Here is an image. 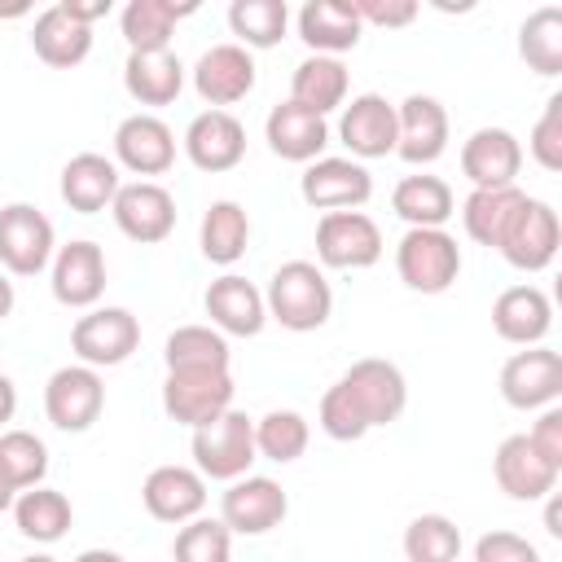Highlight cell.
Listing matches in <instances>:
<instances>
[{"label":"cell","mask_w":562,"mask_h":562,"mask_svg":"<svg viewBox=\"0 0 562 562\" xmlns=\"http://www.w3.org/2000/svg\"><path fill=\"white\" fill-rule=\"evenodd\" d=\"M408 404V382L400 364L364 356L321 395V430L338 443H356L378 426H391Z\"/></svg>","instance_id":"6da1fadb"},{"label":"cell","mask_w":562,"mask_h":562,"mask_svg":"<svg viewBox=\"0 0 562 562\" xmlns=\"http://www.w3.org/2000/svg\"><path fill=\"white\" fill-rule=\"evenodd\" d=\"M263 307L268 316L290 329V334H312L329 321L334 312V290H329V277L321 272V263L312 259H290L281 263L272 277H268V290H263Z\"/></svg>","instance_id":"7a4b0ae2"},{"label":"cell","mask_w":562,"mask_h":562,"mask_svg":"<svg viewBox=\"0 0 562 562\" xmlns=\"http://www.w3.org/2000/svg\"><path fill=\"white\" fill-rule=\"evenodd\" d=\"M193 465L202 479H215V483H233L241 474H250L255 465V417L228 408L211 422H202L193 430Z\"/></svg>","instance_id":"3957f363"},{"label":"cell","mask_w":562,"mask_h":562,"mask_svg":"<svg viewBox=\"0 0 562 562\" xmlns=\"http://www.w3.org/2000/svg\"><path fill=\"white\" fill-rule=\"evenodd\" d=\"M395 272L417 294H443L461 277V246L448 228H408L395 246Z\"/></svg>","instance_id":"277c9868"},{"label":"cell","mask_w":562,"mask_h":562,"mask_svg":"<svg viewBox=\"0 0 562 562\" xmlns=\"http://www.w3.org/2000/svg\"><path fill=\"white\" fill-rule=\"evenodd\" d=\"M53 220L31 202L0 206V268L13 277H35L53 263Z\"/></svg>","instance_id":"5b68a950"},{"label":"cell","mask_w":562,"mask_h":562,"mask_svg":"<svg viewBox=\"0 0 562 562\" xmlns=\"http://www.w3.org/2000/svg\"><path fill=\"white\" fill-rule=\"evenodd\" d=\"M140 347V321L127 307H88L70 329V351L88 369H114Z\"/></svg>","instance_id":"8992f818"},{"label":"cell","mask_w":562,"mask_h":562,"mask_svg":"<svg viewBox=\"0 0 562 562\" xmlns=\"http://www.w3.org/2000/svg\"><path fill=\"white\" fill-rule=\"evenodd\" d=\"M233 373L228 369H176L162 382V413L180 426H202L233 408Z\"/></svg>","instance_id":"52a82bcc"},{"label":"cell","mask_w":562,"mask_h":562,"mask_svg":"<svg viewBox=\"0 0 562 562\" xmlns=\"http://www.w3.org/2000/svg\"><path fill=\"white\" fill-rule=\"evenodd\" d=\"M558 246H562L558 211H553L549 202H540V198H522V206L514 211L509 228H505L501 241H496V250L505 255V263L518 268V272H540V268H549L553 255H558Z\"/></svg>","instance_id":"ba28073f"},{"label":"cell","mask_w":562,"mask_h":562,"mask_svg":"<svg viewBox=\"0 0 562 562\" xmlns=\"http://www.w3.org/2000/svg\"><path fill=\"white\" fill-rule=\"evenodd\" d=\"M316 259L338 272L373 268L382 259V228L364 211H325L316 224Z\"/></svg>","instance_id":"9c48e42d"},{"label":"cell","mask_w":562,"mask_h":562,"mask_svg":"<svg viewBox=\"0 0 562 562\" xmlns=\"http://www.w3.org/2000/svg\"><path fill=\"white\" fill-rule=\"evenodd\" d=\"M285 514H290V496L268 474H241L220 496V522L233 536H263V531L281 527Z\"/></svg>","instance_id":"30bf717a"},{"label":"cell","mask_w":562,"mask_h":562,"mask_svg":"<svg viewBox=\"0 0 562 562\" xmlns=\"http://www.w3.org/2000/svg\"><path fill=\"white\" fill-rule=\"evenodd\" d=\"M105 408V382L97 369L88 364H61L48 382H44V413L57 430L79 435L88 430Z\"/></svg>","instance_id":"8fae6325"},{"label":"cell","mask_w":562,"mask_h":562,"mask_svg":"<svg viewBox=\"0 0 562 562\" xmlns=\"http://www.w3.org/2000/svg\"><path fill=\"white\" fill-rule=\"evenodd\" d=\"M110 215L123 237L154 246V241L171 237V228H176V198L158 180H132V184H119Z\"/></svg>","instance_id":"7c38bea8"},{"label":"cell","mask_w":562,"mask_h":562,"mask_svg":"<svg viewBox=\"0 0 562 562\" xmlns=\"http://www.w3.org/2000/svg\"><path fill=\"white\" fill-rule=\"evenodd\" d=\"M501 395L509 408H549L562 395V356L553 347H522L501 364Z\"/></svg>","instance_id":"4fadbf2b"},{"label":"cell","mask_w":562,"mask_h":562,"mask_svg":"<svg viewBox=\"0 0 562 562\" xmlns=\"http://www.w3.org/2000/svg\"><path fill=\"white\" fill-rule=\"evenodd\" d=\"M299 193L316 211H360L373 198V176L356 158H316L303 167Z\"/></svg>","instance_id":"5bb4252c"},{"label":"cell","mask_w":562,"mask_h":562,"mask_svg":"<svg viewBox=\"0 0 562 562\" xmlns=\"http://www.w3.org/2000/svg\"><path fill=\"white\" fill-rule=\"evenodd\" d=\"M114 162L132 176H162L176 162V132L158 114L136 110L114 127Z\"/></svg>","instance_id":"9a60e30c"},{"label":"cell","mask_w":562,"mask_h":562,"mask_svg":"<svg viewBox=\"0 0 562 562\" xmlns=\"http://www.w3.org/2000/svg\"><path fill=\"white\" fill-rule=\"evenodd\" d=\"M448 149V110L426 97L413 92L395 105V154L408 167H426Z\"/></svg>","instance_id":"2e32d148"},{"label":"cell","mask_w":562,"mask_h":562,"mask_svg":"<svg viewBox=\"0 0 562 562\" xmlns=\"http://www.w3.org/2000/svg\"><path fill=\"white\" fill-rule=\"evenodd\" d=\"M184 154L198 171H233L246 158V127L237 114L228 110H202L189 127H184Z\"/></svg>","instance_id":"e0dca14e"},{"label":"cell","mask_w":562,"mask_h":562,"mask_svg":"<svg viewBox=\"0 0 562 562\" xmlns=\"http://www.w3.org/2000/svg\"><path fill=\"white\" fill-rule=\"evenodd\" d=\"M558 465H549L527 435H505L492 457V479L509 501H544L558 487Z\"/></svg>","instance_id":"ac0fdd59"},{"label":"cell","mask_w":562,"mask_h":562,"mask_svg":"<svg viewBox=\"0 0 562 562\" xmlns=\"http://www.w3.org/2000/svg\"><path fill=\"white\" fill-rule=\"evenodd\" d=\"M193 88L211 110H224L255 88V57L241 44H211L193 66Z\"/></svg>","instance_id":"d6986e66"},{"label":"cell","mask_w":562,"mask_h":562,"mask_svg":"<svg viewBox=\"0 0 562 562\" xmlns=\"http://www.w3.org/2000/svg\"><path fill=\"white\" fill-rule=\"evenodd\" d=\"M105 294V250L88 237L57 246L53 255V299L61 307H97Z\"/></svg>","instance_id":"ffe728a7"},{"label":"cell","mask_w":562,"mask_h":562,"mask_svg":"<svg viewBox=\"0 0 562 562\" xmlns=\"http://www.w3.org/2000/svg\"><path fill=\"white\" fill-rule=\"evenodd\" d=\"M338 136L351 158H386L395 154V105L382 92H360L342 105Z\"/></svg>","instance_id":"44dd1931"},{"label":"cell","mask_w":562,"mask_h":562,"mask_svg":"<svg viewBox=\"0 0 562 562\" xmlns=\"http://www.w3.org/2000/svg\"><path fill=\"white\" fill-rule=\"evenodd\" d=\"M518 167H522V145L509 127H479L461 140V171L474 189L514 184Z\"/></svg>","instance_id":"7402d4cb"},{"label":"cell","mask_w":562,"mask_h":562,"mask_svg":"<svg viewBox=\"0 0 562 562\" xmlns=\"http://www.w3.org/2000/svg\"><path fill=\"white\" fill-rule=\"evenodd\" d=\"M140 501L158 522H189L206 509V479L189 465H158L140 483Z\"/></svg>","instance_id":"603a6c76"},{"label":"cell","mask_w":562,"mask_h":562,"mask_svg":"<svg viewBox=\"0 0 562 562\" xmlns=\"http://www.w3.org/2000/svg\"><path fill=\"white\" fill-rule=\"evenodd\" d=\"M202 307L211 316V325L220 334H237V338H255L268 321V307H263V290H255L246 277L237 272H224L206 285L202 294Z\"/></svg>","instance_id":"cb8c5ba5"},{"label":"cell","mask_w":562,"mask_h":562,"mask_svg":"<svg viewBox=\"0 0 562 562\" xmlns=\"http://www.w3.org/2000/svg\"><path fill=\"white\" fill-rule=\"evenodd\" d=\"M492 329L514 347H540V338L553 329V303L540 285H509L492 303Z\"/></svg>","instance_id":"d4e9b609"},{"label":"cell","mask_w":562,"mask_h":562,"mask_svg":"<svg viewBox=\"0 0 562 562\" xmlns=\"http://www.w3.org/2000/svg\"><path fill=\"white\" fill-rule=\"evenodd\" d=\"M263 136H268V149L285 162H316L321 149L329 145V123L294 101H281L268 110L263 119Z\"/></svg>","instance_id":"484cf974"},{"label":"cell","mask_w":562,"mask_h":562,"mask_svg":"<svg viewBox=\"0 0 562 562\" xmlns=\"http://www.w3.org/2000/svg\"><path fill=\"white\" fill-rule=\"evenodd\" d=\"M360 35H364V22L351 9V0H307L299 9V40L321 57H338L356 48Z\"/></svg>","instance_id":"4316f807"},{"label":"cell","mask_w":562,"mask_h":562,"mask_svg":"<svg viewBox=\"0 0 562 562\" xmlns=\"http://www.w3.org/2000/svg\"><path fill=\"white\" fill-rule=\"evenodd\" d=\"M119 184H123V180H119V162L105 158V154H92V149L75 154V158L61 167V202H66L70 211H79V215L105 211V206L114 202Z\"/></svg>","instance_id":"83f0119b"},{"label":"cell","mask_w":562,"mask_h":562,"mask_svg":"<svg viewBox=\"0 0 562 562\" xmlns=\"http://www.w3.org/2000/svg\"><path fill=\"white\" fill-rule=\"evenodd\" d=\"M31 48H35V57H40L44 66L70 70V66H79V61L92 53V26L75 22L61 4H48V9L35 18V26H31Z\"/></svg>","instance_id":"f1b7e54d"},{"label":"cell","mask_w":562,"mask_h":562,"mask_svg":"<svg viewBox=\"0 0 562 562\" xmlns=\"http://www.w3.org/2000/svg\"><path fill=\"white\" fill-rule=\"evenodd\" d=\"M123 88L140 105H171L184 92V61L171 48L127 53V61H123Z\"/></svg>","instance_id":"f546056e"},{"label":"cell","mask_w":562,"mask_h":562,"mask_svg":"<svg viewBox=\"0 0 562 562\" xmlns=\"http://www.w3.org/2000/svg\"><path fill=\"white\" fill-rule=\"evenodd\" d=\"M290 101L312 110V114H321V119L329 110L347 105V66L338 57H321V53L303 57L294 66V75H290Z\"/></svg>","instance_id":"4dcf8cb0"},{"label":"cell","mask_w":562,"mask_h":562,"mask_svg":"<svg viewBox=\"0 0 562 562\" xmlns=\"http://www.w3.org/2000/svg\"><path fill=\"white\" fill-rule=\"evenodd\" d=\"M391 211L408 228H443L457 211V198H452L448 180H439V176H404L391 189Z\"/></svg>","instance_id":"1f68e13d"},{"label":"cell","mask_w":562,"mask_h":562,"mask_svg":"<svg viewBox=\"0 0 562 562\" xmlns=\"http://www.w3.org/2000/svg\"><path fill=\"white\" fill-rule=\"evenodd\" d=\"M198 4H171V0H127V9L119 13L123 40L132 53H158L171 44V31L180 18H189Z\"/></svg>","instance_id":"d6a6232c"},{"label":"cell","mask_w":562,"mask_h":562,"mask_svg":"<svg viewBox=\"0 0 562 562\" xmlns=\"http://www.w3.org/2000/svg\"><path fill=\"white\" fill-rule=\"evenodd\" d=\"M198 246L220 268L237 263L246 255V246H250V215H246V206L233 202V198L211 202L206 215H202V228H198Z\"/></svg>","instance_id":"836d02e7"},{"label":"cell","mask_w":562,"mask_h":562,"mask_svg":"<svg viewBox=\"0 0 562 562\" xmlns=\"http://www.w3.org/2000/svg\"><path fill=\"white\" fill-rule=\"evenodd\" d=\"M13 522H18V531H22L26 540H35V544H53V540H61V536L70 531L75 509H70L66 492L40 483V487L18 492V501H13Z\"/></svg>","instance_id":"e575fe53"},{"label":"cell","mask_w":562,"mask_h":562,"mask_svg":"<svg viewBox=\"0 0 562 562\" xmlns=\"http://www.w3.org/2000/svg\"><path fill=\"white\" fill-rule=\"evenodd\" d=\"M522 189L518 184H501V189H470V198L461 202V224H465V237L479 241V246H492L501 241V233L509 228L514 211L522 206Z\"/></svg>","instance_id":"d590c367"},{"label":"cell","mask_w":562,"mask_h":562,"mask_svg":"<svg viewBox=\"0 0 562 562\" xmlns=\"http://www.w3.org/2000/svg\"><path fill=\"white\" fill-rule=\"evenodd\" d=\"M228 360H233L228 338L215 325H180L162 342L167 373H176V369H228Z\"/></svg>","instance_id":"8d00e7d4"},{"label":"cell","mask_w":562,"mask_h":562,"mask_svg":"<svg viewBox=\"0 0 562 562\" xmlns=\"http://www.w3.org/2000/svg\"><path fill=\"white\" fill-rule=\"evenodd\" d=\"M518 57L536 70V75H562V9L544 4L536 13L522 18L518 26Z\"/></svg>","instance_id":"74e56055"},{"label":"cell","mask_w":562,"mask_h":562,"mask_svg":"<svg viewBox=\"0 0 562 562\" xmlns=\"http://www.w3.org/2000/svg\"><path fill=\"white\" fill-rule=\"evenodd\" d=\"M290 9L285 0H233L228 4V31L241 48H272L285 40Z\"/></svg>","instance_id":"f35d334b"},{"label":"cell","mask_w":562,"mask_h":562,"mask_svg":"<svg viewBox=\"0 0 562 562\" xmlns=\"http://www.w3.org/2000/svg\"><path fill=\"white\" fill-rule=\"evenodd\" d=\"M307 439H312L307 417L294 413V408H272V413H263L255 422V452L268 457V461H277V465L299 461L307 452Z\"/></svg>","instance_id":"ab89813d"},{"label":"cell","mask_w":562,"mask_h":562,"mask_svg":"<svg viewBox=\"0 0 562 562\" xmlns=\"http://www.w3.org/2000/svg\"><path fill=\"white\" fill-rule=\"evenodd\" d=\"M404 558L408 562H457L461 527L448 514H417L404 527Z\"/></svg>","instance_id":"60d3db41"},{"label":"cell","mask_w":562,"mask_h":562,"mask_svg":"<svg viewBox=\"0 0 562 562\" xmlns=\"http://www.w3.org/2000/svg\"><path fill=\"white\" fill-rule=\"evenodd\" d=\"M0 470L9 474V483L18 492L40 487L48 474V448L40 435L31 430H0Z\"/></svg>","instance_id":"b9f144b4"},{"label":"cell","mask_w":562,"mask_h":562,"mask_svg":"<svg viewBox=\"0 0 562 562\" xmlns=\"http://www.w3.org/2000/svg\"><path fill=\"white\" fill-rule=\"evenodd\" d=\"M228 553H233V531L220 518H202V514L180 522L171 544V562H228Z\"/></svg>","instance_id":"7bdbcfd3"},{"label":"cell","mask_w":562,"mask_h":562,"mask_svg":"<svg viewBox=\"0 0 562 562\" xmlns=\"http://www.w3.org/2000/svg\"><path fill=\"white\" fill-rule=\"evenodd\" d=\"M527 149L544 171H562V97L544 101V114L536 119V127L527 136Z\"/></svg>","instance_id":"ee69618b"},{"label":"cell","mask_w":562,"mask_h":562,"mask_svg":"<svg viewBox=\"0 0 562 562\" xmlns=\"http://www.w3.org/2000/svg\"><path fill=\"white\" fill-rule=\"evenodd\" d=\"M474 562H540V549L518 531H483L474 540Z\"/></svg>","instance_id":"f6af8a7d"},{"label":"cell","mask_w":562,"mask_h":562,"mask_svg":"<svg viewBox=\"0 0 562 562\" xmlns=\"http://www.w3.org/2000/svg\"><path fill=\"white\" fill-rule=\"evenodd\" d=\"M351 9L360 13L364 26H408L417 18V0H351Z\"/></svg>","instance_id":"bcb514c9"},{"label":"cell","mask_w":562,"mask_h":562,"mask_svg":"<svg viewBox=\"0 0 562 562\" xmlns=\"http://www.w3.org/2000/svg\"><path fill=\"white\" fill-rule=\"evenodd\" d=\"M531 448L549 461V465H558L562 470V408L558 404H549L540 417H536V426H531Z\"/></svg>","instance_id":"7dc6e473"},{"label":"cell","mask_w":562,"mask_h":562,"mask_svg":"<svg viewBox=\"0 0 562 562\" xmlns=\"http://www.w3.org/2000/svg\"><path fill=\"white\" fill-rule=\"evenodd\" d=\"M61 9H66L75 22L92 26L97 18H105V13H110V0H92V4H83V0H61Z\"/></svg>","instance_id":"c3c4849f"},{"label":"cell","mask_w":562,"mask_h":562,"mask_svg":"<svg viewBox=\"0 0 562 562\" xmlns=\"http://www.w3.org/2000/svg\"><path fill=\"white\" fill-rule=\"evenodd\" d=\"M13 408H18V386L0 373V430H4V422L13 417Z\"/></svg>","instance_id":"681fc988"},{"label":"cell","mask_w":562,"mask_h":562,"mask_svg":"<svg viewBox=\"0 0 562 562\" xmlns=\"http://www.w3.org/2000/svg\"><path fill=\"white\" fill-rule=\"evenodd\" d=\"M75 562H127L123 553H114V549H83Z\"/></svg>","instance_id":"f907efd6"},{"label":"cell","mask_w":562,"mask_h":562,"mask_svg":"<svg viewBox=\"0 0 562 562\" xmlns=\"http://www.w3.org/2000/svg\"><path fill=\"white\" fill-rule=\"evenodd\" d=\"M13 312V281L4 277V268H0V321Z\"/></svg>","instance_id":"816d5d0a"},{"label":"cell","mask_w":562,"mask_h":562,"mask_svg":"<svg viewBox=\"0 0 562 562\" xmlns=\"http://www.w3.org/2000/svg\"><path fill=\"white\" fill-rule=\"evenodd\" d=\"M13 501H18V487H13V483H9V474L0 470V514H4V509H13Z\"/></svg>","instance_id":"f5cc1de1"},{"label":"cell","mask_w":562,"mask_h":562,"mask_svg":"<svg viewBox=\"0 0 562 562\" xmlns=\"http://www.w3.org/2000/svg\"><path fill=\"white\" fill-rule=\"evenodd\" d=\"M544 522H549V536H562V527H558V501L549 505V514H544Z\"/></svg>","instance_id":"db71d44e"},{"label":"cell","mask_w":562,"mask_h":562,"mask_svg":"<svg viewBox=\"0 0 562 562\" xmlns=\"http://www.w3.org/2000/svg\"><path fill=\"white\" fill-rule=\"evenodd\" d=\"M22 562H57L53 553H31V558H22Z\"/></svg>","instance_id":"11a10c76"}]
</instances>
